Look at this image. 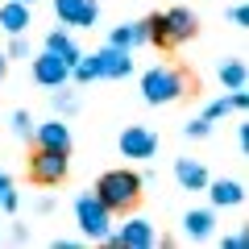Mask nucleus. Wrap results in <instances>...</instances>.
Listing matches in <instances>:
<instances>
[{
  "label": "nucleus",
  "mask_w": 249,
  "mask_h": 249,
  "mask_svg": "<svg viewBox=\"0 0 249 249\" xmlns=\"http://www.w3.org/2000/svg\"><path fill=\"white\" fill-rule=\"evenodd\" d=\"M75 220H79L83 237H91V241H104L108 232H112V212L96 199V191H88V196L75 199Z\"/></svg>",
  "instance_id": "20e7f679"
},
{
  "label": "nucleus",
  "mask_w": 249,
  "mask_h": 249,
  "mask_svg": "<svg viewBox=\"0 0 249 249\" xmlns=\"http://www.w3.org/2000/svg\"><path fill=\"white\" fill-rule=\"evenodd\" d=\"M46 50H50V54H58V58L67 62V67H71V62L83 54L79 46H75V37L67 34V29H54V34H46Z\"/></svg>",
  "instance_id": "f3484780"
},
{
  "label": "nucleus",
  "mask_w": 249,
  "mask_h": 249,
  "mask_svg": "<svg viewBox=\"0 0 249 249\" xmlns=\"http://www.w3.org/2000/svg\"><path fill=\"white\" fill-rule=\"evenodd\" d=\"M67 170H71V162L58 150H42V145H37V154L29 158V178L42 183V187H58L62 178H67Z\"/></svg>",
  "instance_id": "39448f33"
},
{
  "label": "nucleus",
  "mask_w": 249,
  "mask_h": 249,
  "mask_svg": "<svg viewBox=\"0 0 249 249\" xmlns=\"http://www.w3.org/2000/svg\"><path fill=\"white\" fill-rule=\"evenodd\" d=\"M220 83H224L229 91L245 88V83H249V67H245V58H229V62H220Z\"/></svg>",
  "instance_id": "a211bd4d"
},
{
  "label": "nucleus",
  "mask_w": 249,
  "mask_h": 249,
  "mask_svg": "<svg viewBox=\"0 0 249 249\" xmlns=\"http://www.w3.org/2000/svg\"><path fill=\"white\" fill-rule=\"evenodd\" d=\"M34 79L42 83V88H62V83L71 79V67L58 58V54H50V50H42L34 58Z\"/></svg>",
  "instance_id": "9d476101"
},
{
  "label": "nucleus",
  "mask_w": 249,
  "mask_h": 249,
  "mask_svg": "<svg viewBox=\"0 0 249 249\" xmlns=\"http://www.w3.org/2000/svg\"><path fill=\"white\" fill-rule=\"evenodd\" d=\"M54 13H58L62 25H75V29H91L100 21L96 0H54Z\"/></svg>",
  "instance_id": "0eeeda50"
},
{
  "label": "nucleus",
  "mask_w": 249,
  "mask_h": 249,
  "mask_svg": "<svg viewBox=\"0 0 249 249\" xmlns=\"http://www.w3.org/2000/svg\"><path fill=\"white\" fill-rule=\"evenodd\" d=\"M229 100H232V112H245V108H249V96H245V88H237Z\"/></svg>",
  "instance_id": "bb28decb"
},
{
  "label": "nucleus",
  "mask_w": 249,
  "mask_h": 249,
  "mask_svg": "<svg viewBox=\"0 0 249 249\" xmlns=\"http://www.w3.org/2000/svg\"><path fill=\"white\" fill-rule=\"evenodd\" d=\"M71 79H75V83H91V79H100L96 54H79V58L71 62Z\"/></svg>",
  "instance_id": "6ab92c4d"
},
{
  "label": "nucleus",
  "mask_w": 249,
  "mask_h": 249,
  "mask_svg": "<svg viewBox=\"0 0 249 249\" xmlns=\"http://www.w3.org/2000/svg\"><path fill=\"white\" fill-rule=\"evenodd\" d=\"M175 178H178L183 191H204L208 187V166L199 158H178L175 162Z\"/></svg>",
  "instance_id": "f8f14e48"
},
{
  "label": "nucleus",
  "mask_w": 249,
  "mask_h": 249,
  "mask_svg": "<svg viewBox=\"0 0 249 249\" xmlns=\"http://www.w3.org/2000/svg\"><path fill=\"white\" fill-rule=\"evenodd\" d=\"M21 4H34V0H21Z\"/></svg>",
  "instance_id": "7c9ffc66"
},
{
  "label": "nucleus",
  "mask_w": 249,
  "mask_h": 249,
  "mask_svg": "<svg viewBox=\"0 0 249 249\" xmlns=\"http://www.w3.org/2000/svg\"><path fill=\"white\" fill-rule=\"evenodd\" d=\"M96 199L108 212H129L142 199V175H133V170H108V175H100Z\"/></svg>",
  "instance_id": "7ed1b4c3"
},
{
  "label": "nucleus",
  "mask_w": 249,
  "mask_h": 249,
  "mask_svg": "<svg viewBox=\"0 0 249 249\" xmlns=\"http://www.w3.org/2000/svg\"><path fill=\"white\" fill-rule=\"evenodd\" d=\"M96 67H100V79H124L133 71V50H121V46H100L96 50Z\"/></svg>",
  "instance_id": "6e6552de"
},
{
  "label": "nucleus",
  "mask_w": 249,
  "mask_h": 249,
  "mask_svg": "<svg viewBox=\"0 0 249 249\" xmlns=\"http://www.w3.org/2000/svg\"><path fill=\"white\" fill-rule=\"evenodd\" d=\"M183 133L187 137H208V133H212V121H208V116H196V121L183 124Z\"/></svg>",
  "instance_id": "5701e85b"
},
{
  "label": "nucleus",
  "mask_w": 249,
  "mask_h": 249,
  "mask_svg": "<svg viewBox=\"0 0 249 249\" xmlns=\"http://www.w3.org/2000/svg\"><path fill=\"white\" fill-rule=\"evenodd\" d=\"M4 75H9V58L0 54V83H4Z\"/></svg>",
  "instance_id": "c756f323"
},
{
  "label": "nucleus",
  "mask_w": 249,
  "mask_h": 249,
  "mask_svg": "<svg viewBox=\"0 0 249 249\" xmlns=\"http://www.w3.org/2000/svg\"><path fill=\"white\" fill-rule=\"evenodd\" d=\"M145 25H150V42L154 46H162V50H178L183 42L196 37L199 21H196L191 9H166V13H154Z\"/></svg>",
  "instance_id": "f257e3e1"
},
{
  "label": "nucleus",
  "mask_w": 249,
  "mask_h": 249,
  "mask_svg": "<svg viewBox=\"0 0 249 249\" xmlns=\"http://www.w3.org/2000/svg\"><path fill=\"white\" fill-rule=\"evenodd\" d=\"M212 229H216V212H212V208H191V212L183 216V232L191 241H208Z\"/></svg>",
  "instance_id": "4468645a"
},
{
  "label": "nucleus",
  "mask_w": 249,
  "mask_h": 249,
  "mask_svg": "<svg viewBox=\"0 0 249 249\" xmlns=\"http://www.w3.org/2000/svg\"><path fill=\"white\" fill-rule=\"evenodd\" d=\"M108 42L121 46V50H137V46L150 42V25H145V21H129V25H116Z\"/></svg>",
  "instance_id": "2eb2a0df"
},
{
  "label": "nucleus",
  "mask_w": 249,
  "mask_h": 249,
  "mask_svg": "<svg viewBox=\"0 0 249 249\" xmlns=\"http://www.w3.org/2000/svg\"><path fill=\"white\" fill-rule=\"evenodd\" d=\"M232 25H237V29L249 25V9H245V4H237V9H232Z\"/></svg>",
  "instance_id": "cd10ccee"
},
{
  "label": "nucleus",
  "mask_w": 249,
  "mask_h": 249,
  "mask_svg": "<svg viewBox=\"0 0 249 249\" xmlns=\"http://www.w3.org/2000/svg\"><path fill=\"white\" fill-rule=\"evenodd\" d=\"M208 196H212V208H237L241 199H245V187L237 183V178H208V187H204Z\"/></svg>",
  "instance_id": "ddd939ff"
},
{
  "label": "nucleus",
  "mask_w": 249,
  "mask_h": 249,
  "mask_svg": "<svg viewBox=\"0 0 249 249\" xmlns=\"http://www.w3.org/2000/svg\"><path fill=\"white\" fill-rule=\"evenodd\" d=\"M17 187H13V178L4 175V170H0V212H17Z\"/></svg>",
  "instance_id": "aec40b11"
},
{
  "label": "nucleus",
  "mask_w": 249,
  "mask_h": 249,
  "mask_svg": "<svg viewBox=\"0 0 249 249\" xmlns=\"http://www.w3.org/2000/svg\"><path fill=\"white\" fill-rule=\"evenodd\" d=\"M154 241H158L154 237V224L142 220V216H133V220H124L116 232H108L104 245H112V249H150Z\"/></svg>",
  "instance_id": "423d86ee"
},
{
  "label": "nucleus",
  "mask_w": 249,
  "mask_h": 249,
  "mask_svg": "<svg viewBox=\"0 0 249 249\" xmlns=\"http://www.w3.org/2000/svg\"><path fill=\"white\" fill-rule=\"evenodd\" d=\"M220 249H249V232H245V229H237V232H229V237L220 241Z\"/></svg>",
  "instance_id": "393cba45"
},
{
  "label": "nucleus",
  "mask_w": 249,
  "mask_h": 249,
  "mask_svg": "<svg viewBox=\"0 0 249 249\" xmlns=\"http://www.w3.org/2000/svg\"><path fill=\"white\" fill-rule=\"evenodd\" d=\"M4 58H29V42H25V34H13L9 54H4Z\"/></svg>",
  "instance_id": "b1692460"
},
{
  "label": "nucleus",
  "mask_w": 249,
  "mask_h": 249,
  "mask_svg": "<svg viewBox=\"0 0 249 249\" xmlns=\"http://www.w3.org/2000/svg\"><path fill=\"white\" fill-rule=\"evenodd\" d=\"M34 129H37V124H34V116H29L25 108H21V112H13V133H17L21 142H34Z\"/></svg>",
  "instance_id": "412c9836"
},
{
  "label": "nucleus",
  "mask_w": 249,
  "mask_h": 249,
  "mask_svg": "<svg viewBox=\"0 0 249 249\" xmlns=\"http://www.w3.org/2000/svg\"><path fill=\"white\" fill-rule=\"evenodd\" d=\"M29 25H34V21H29V4H21V0L0 4V29H4V34H25Z\"/></svg>",
  "instance_id": "dca6fc26"
},
{
  "label": "nucleus",
  "mask_w": 249,
  "mask_h": 249,
  "mask_svg": "<svg viewBox=\"0 0 249 249\" xmlns=\"http://www.w3.org/2000/svg\"><path fill=\"white\" fill-rule=\"evenodd\" d=\"M34 142L42 150H58V154H71V129L62 121H50V124H37L34 129Z\"/></svg>",
  "instance_id": "9b49d317"
},
{
  "label": "nucleus",
  "mask_w": 249,
  "mask_h": 249,
  "mask_svg": "<svg viewBox=\"0 0 249 249\" xmlns=\"http://www.w3.org/2000/svg\"><path fill=\"white\" fill-rule=\"evenodd\" d=\"M187 91H191V79H187V71H178V67H150V71L142 75V100L145 104H175V100H183Z\"/></svg>",
  "instance_id": "f03ea898"
},
{
  "label": "nucleus",
  "mask_w": 249,
  "mask_h": 249,
  "mask_svg": "<svg viewBox=\"0 0 249 249\" xmlns=\"http://www.w3.org/2000/svg\"><path fill=\"white\" fill-rule=\"evenodd\" d=\"M229 112H232V100H229V96L212 100V104L204 108V116H208V121H220V116H229Z\"/></svg>",
  "instance_id": "4be33fe9"
},
{
  "label": "nucleus",
  "mask_w": 249,
  "mask_h": 249,
  "mask_svg": "<svg viewBox=\"0 0 249 249\" xmlns=\"http://www.w3.org/2000/svg\"><path fill=\"white\" fill-rule=\"evenodd\" d=\"M237 142H241V150H249V124H241V129H237Z\"/></svg>",
  "instance_id": "c85d7f7f"
},
{
  "label": "nucleus",
  "mask_w": 249,
  "mask_h": 249,
  "mask_svg": "<svg viewBox=\"0 0 249 249\" xmlns=\"http://www.w3.org/2000/svg\"><path fill=\"white\" fill-rule=\"evenodd\" d=\"M54 108H58V112H75V108H79V100H75L71 91H58V96H54Z\"/></svg>",
  "instance_id": "a878e982"
},
{
  "label": "nucleus",
  "mask_w": 249,
  "mask_h": 249,
  "mask_svg": "<svg viewBox=\"0 0 249 249\" xmlns=\"http://www.w3.org/2000/svg\"><path fill=\"white\" fill-rule=\"evenodd\" d=\"M121 154L124 158H154L158 154V133L145 124H129L121 133Z\"/></svg>",
  "instance_id": "1a4fd4ad"
}]
</instances>
